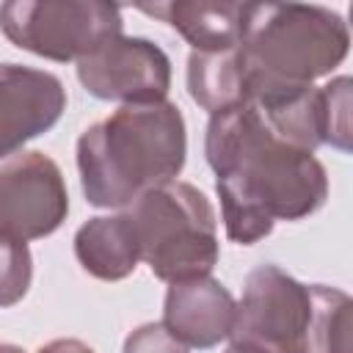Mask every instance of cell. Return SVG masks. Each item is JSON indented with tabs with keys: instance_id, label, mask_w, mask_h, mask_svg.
Returning a JSON list of instances; mask_svg holds the SVG:
<instances>
[{
	"instance_id": "8992f818",
	"label": "cell",
	"mask_w": 353,
	"mask_h": 353,
	"mask_svg": "<svg viewBox=\"0 0 353 353\" xmlns=\"http://www.w3.org/2000/svg\"><path fill=\"white\" fill-rule=\"evenodd\" d=\"M3 36L47 61H80L124 33L121 8L102 0H8L0 6Z\"/></svg>"
},
{
	"instance_id": "d6986e66",
	"label": "cell",
	"mask_w": 353,
	"mask_h": 353,
	"mask_svg": "<svg viewBox=\"0 0 353 353\" xmlns=\"http://www.w3.org/2000/svg\"><path fill=\"white\" fill-rule=\"evenodd\" d=\"M0 353H25V347L11 345V342H0Z\"/></svg>"
},
{
	"instance_id": "4fadbf2b",
	"label": "cell",
	"mask_w": 353,
	"mask_h": 353,
	"mask_svg": "<svg viewBox=\"0 0 353 353\" xmlns=\"http://www.w3.org/2000/svg\"><path fill=\"white\" fill-rule=\"evenodd\" d=\"M188 94L210 116L245 102L243 66L237 47L221 52H190L188 55Z\"/></svg>"
},
{
	"instance_id": "52a82bcc",
	"label": "cell",
	"mask_w": 353,
	"mask_h": 353,
	"mask_svg": "<svg viewBox=\"0 0 353 353\" xmlns=\"http://www.w3.org/2000/svg\"><path fill=\"white\" fill-rule=\"evenodd\" d=\"M69 215V190L58 163L44 152H19L0 165V234L41 240Z\"/></svg>"
},
{
	"instance_id": "ffe728a7",
	"label": "cell",
	"mask_w": 353,
	"mask_h": 353,
	"mask_svg": "<svg viewBox=\"0 0 353 353\" xmlns=\"http://www.w3.org/2000/svg\"><path fill=\"white\" fill-rule=\"evenodd\" d=\"M226 353H243V350H237V347H232V345H229V350H226Z\"/></svg>"
},
{
	"instance_id": "5b68a950",
	"label": "cell",
	"mask_w": 353,
	"mask_h": 353,
	"mask_svg": "<svg viewBox=\"0 0 353 353\" xmlns=\"http://www.w3.org/2000/svg\"><path fill=\"white\" fill-rule=\"evenodd\" d=\"M317 284H301L279 265L245 276L229 331L243 353H314Z\"/></svg>"
},
{
	"instance_id": "277c9868",
	"label": "cell",
	"mask_w": 353,
	"mask_h": 353,
	"mask_svg": "<svg viewBox=\"0 0 353 353\" xmlns=\"http://www.w3.org/2000/svg\"><path fill=\"white\" fill-rule=\"evenodd\" d=\"M141 262L165 284L204 279L218 265V221L210 199L190 182H165L124 210Z\"/></svg>"
},
{
	"instance_id": "5bb4252c",
	"label": "cell",
	"mask_w": 353,
	"mask_h": 353,
	"mask_svg": "<svg viewBox=\"0 0 353 353\" xmlns=\"http://www.w3.org/2000/svg\"><path fill=\"white\" fill-rule=\"evenodd\" d=\"M353 301L345 290L317 284L314 353H353Z\"/></svg>"
},
{
	"instance_id": "2e32d148",
	"label": "cell",
	"mask_w": 353,
	"mask_h": 353,
	"mask_svg": "<svg viewBox=\"0 0 353 353\" xmlns=\"http://www.w3.org/2000/svg\"><path fill=\"white\" fill-rule=\"evenodd\" d=\"M33 281V256L25 240L0 234V309L19 303Z\"/></svg>"
},
{
	"instance_id": "30bf717a",
	"label": "cell",
	"mask_w": 353,
	"mask_h": 353,
	"mask_svg": "<svg viewBox=\"0 0 353 353\" xmlns=\"http://www.w3.org/2000/svg\"><path fill=\"white\" fill-rule=\"evenodd\" d=\"M234 306V295L212 276L168 284L163 301V328L185 347L210 350L229 339Z\"/></svg>"
},
{
	"instance_id": "9a60e30c",
	"label": "cell",
	"mask_w": 353,
	"mask_h": 353,
	"mask_svg": "<svg viewBox=\"0 0 353 353\" xmlns=\"http://www.w3.org/2000/svg\"><path fill=\"white\" fill-rule=\"evenodd\" d=\"M350 77H334L320 85V116H323V146L350 152Z\"/></svg>"
},
{
	"instance_id": "3957f363",
	"label": "cell",
	"mask_w": 353,
	"mask_h": 353,
	"mask_svg": "<svg viewBox=\"0 0 353 353\" xmlns=\"http://www.w3.org/2000/svg\"><path fill=\"white\" fill-rule=\"evenodd\" d=\"M350 50L342 14L306 3H245L240 66L248 102H276L303 94L331 74Z\"/></svg>"
},
{
	"instance_id": "6da1fadb",
	"label": "cell",
	"mask_w": 353,
	"mask_h": 353,
	"mask_svg": "<svg viewBox=\"0 0 353 353\" xmlns=\"http://www.w3.org/2000/svg\"><path fill=\"white\" fill-rule=\"evenodd\" d=\"M204 154L215 174L226 237L254 245L276 221L314 215L328 199L325 165L284 141L254 102L210 116Z\"/></svg>"
},
{
	"instance_id": "ba28073f",
	"label": "cell",
	"mask_w": 353,
	"mask_h": 353,
	"mask_svg": "<svg viewBox=\"0 0 353 353\" xmlns=\"http://www.w3.org/2000/svg\"><path fill=\"white\" fill-rule=\"evenodd\" d=\"M77 80L97 99L152 105L171 88V61L154 41L119 33L77 61Z\"/></svg>"
},
{
	"instance_id": "7c38bea8",
	"label": "cell",
	"mask_w": 353,
	"mask_h": 353,
	"mask_svg": "<svg viewBox=\"0 0 353 353\" xmlns=\"http://www.w3.org/2000/svg\"><path fill=\"white\" fill-rule=\"evenodd\" d=\"M74 256L80 268L99 281H121L135 273L141 254L124 212L88 218L74 232Z\"/></svg>"
},
{
	"instance_id": "e0dca14e",
	"label": "cell",
	"mask_w": 353,
	"mask_h": 353,
	"mask_svg": "<svg viewBox=\"0 0 353 353\" xmlns=\"http://www.w3.org/2000/svg\"><path fill=\"white\" fill-rule=\"evenodd\" d=\"M121 353H188V347L176 342L163 323H143L124 339Z\"/></svg>"
},
{
	"instance_id": "ac0fdd59",
	"label": "cell",
	"mask_w": 353,
	"mask_h": 353,
	"mask_svg": "<svg viewBox=\"0 0 353 353\" xmlns=\"http://www.w3.org/2000/svg\"><path fill=\"white\" fill-rule=\"evenodd\" d=\"M36 353H94V350L80 339H52V342L41 345Z\"/></svg>"
},
{
	"instance_id": "7a4b0ae2",
	"label": "cell",
	"mask_w": 353,
	"mask_h": 353,
	"mask_svg": "<svg viewBox=\"0 0 353 353\" xmlns=\"http://www.w3.org/2000/svg\"><path fill=\"white\" fill-rule=\"evenodd\" d=\"M185 154V119L174 102L121 105L77 138L83 196L91 207L124 210L141 193L174 182Z\"/></svg>"
},
{
	"instance_id": "9c48e42d",
	"label": "cell",
	"mask_w": 353,
	"mask_h": 353,
	"mask_svg": "<svg viewBox=\"0 0 353 353\" xmlns=\"http://www.w3.org/2000/svg\"><path fill=\"white\" fill-rule=\"evenodd\" d=\"M66 110L61 77L25 63H0V160L14 157Z\"/></svg>"
},
{
	"instance_id": "8fae6325",
	"label": "cell",
	"mask_w": 353,
	"mask_h": 353,
	"mask_svg": "<svg viewBox=\"0 0 353 353\" xmlns=\"http://www.w3.org/2000/svg\"><path fill=\"white\" fill-rule=\"evenodd\" d=\"M245 3H207V0H171L138 6V11L171 25L196 52H221L240 44Z\"/></svg>"
}]
</instances>
